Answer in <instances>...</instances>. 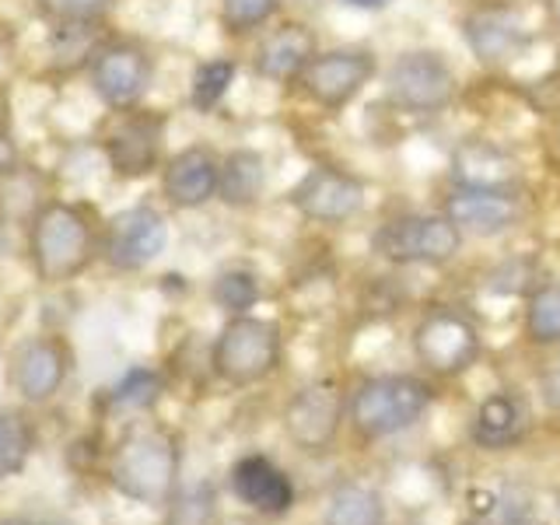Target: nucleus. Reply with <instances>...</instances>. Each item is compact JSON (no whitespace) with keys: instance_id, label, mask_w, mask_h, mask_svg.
Instances as JSON below:
<instances>
[{"instance_id":"nucleus-1","label":"nucleus","mask_w":560,"mask_h":525,"mask_svg":"<svg viewBox=\"0 0 560 525\" xmlns=\"http://www.w3.org/2000/svg\"><path fill=\"white\" fill-rule=\"evenodd\" d=\"M434 407V385L428 375L378 372L364 375L347 389V428L358 442L375 445L385 438L407 434Z\"/></svg>"},{"instance_id":"nucleus-2","label":"nucleus","mask_w":560,"mask_h":525,"mask_svg":"<svg viewBox=\"0 0 560 525\" xmlns=\"http://www.w3.org/2000/svg\"><path fill=\"white\" fill-rule=\"evenodd\" d=\"M109 480L122 498L165 508L179 487V445L162 428H133L116 442Z\"/></svg>"},{"instance_id":"nucleus-3","label":"nucleus","mask_w":560,"mask_h":525,"mask_svg":"<svg viewBox=\"0 0 560 525\" xmlns=\"http://www.w3.org/2000/svg\"><path fill=\"white\" fill-rule=\"evenodd\" d=\"M463 232L442 210H399L372 232V253L389 267L442 270L463 253Z\"/></svg>"},{"instance_id":"nucleus-4","label":"nucleus","mask_w":560,"mask_h":525,"mask_svg":"<svg viewBox=\"0 0 560 525\" xmlns=\"http://www.w3.org/2000/svg\"><path fill=\"white\" fill-rule=\"evenodd\" d=\"M385 102L402 116H442L452 109L455 95H459V74H455L452 60L442 49H402L382 70Z\"/></svg>"},{"instance_id":"nucleus-5","label":"nucleus","mask_w":560,"mask_h":525,"mask_svg":"<svg viewBox=\"0 0 560 525\" xmlns=\"http://www.w3.org/2000/svg\"><path fill=\"white\" fill-rule=\"evenodd\" d=\"M98 249L95 228L74 203H46L35 210L28 228V256L32 267L46 284L78 277Z\"/></svg>"},{"instance_id":"nucleus-6","label":"nucleus","mask_w":560,"mask_h":525,"mask_svg":"<svg viewBox=\"0 0 560 525\" xmlns=\"http://www.w3.org/2000/svg\"><path fill=\"white\" fill-rule=\"evenodd\" d=\"M413 361L431 378H463L483 354V332L459 305H428L410 329Z\"/></svg>"},{"instance_id":"nucleus-7","label":"nucleus","mask_w":560,"mask_h":525,"mask_svg":"<svg viewBox=\"0 0 560 525\" xmlns=\"http://www.w3.org/2000/svg\"><path fill=\"white\" fill-rule=\"evenodd\" d=\"M280 361H284V332L273 319H262V315L253 312L228 315L214 347H210L214 375L235 385V389L267 382L270 375H277Z\"/></svg>"},{"instance_id":"nucleus-8","label":"nucleus","mask_w":560,"mask_h":525,"mask_svg":"<svg viewBox=\"0 0 560 525\" xmlns=\"http://www.w3.org/2000/svg\"><path fill=\"white\" fill-rule=\"evenodd\" d=\"M382 74L378 52L368 46H332L319 49L305 67V74L298 78L302 95L329 116L343 113L347 105H354L364 88Z\"/></svg>"},{"instance_id":"nucleus-9","label":"nucleus","mask_w":560,"mask_h":525,"mask_svg":"<svg viewBox=\"0 0 560 525\" xmlns=\"http://www.w3.org/2000/svg\"><path fill=\"white\" fill-rule=\"evenodd\" d=\"M288 442L305 455H326L337 448L347 424V389L337 378H312L298 385L280 413Z\"/></svg>"},{"instance_id":"nucleus-10","label":"nucleus","mask_w":560,"mask_h":525,"mask_svg":"<svg viewBox=\"0 0 560 525\" xmlns=\"http://www.w3.org/2000/svg\"><path fill=\"white\" fill-rule=\"evenodd\" d=\"M463 43L480 67H508L533 46L529 18L512 0H480L459 18Z\"/></svg>"},{"instance_id":"nucleus-11","label":"nucleus","mask_w":560,"mask_h":525,"mask_svg":"<svg viewBox=\"0 0 560 525\" xmlns=\"http://www.w3.org/2000/svg\"><path fill=\"white\" fill-rule=\"evenodd\" d=\"M288 200L308 224L343 228L354 218H361V210L368 203V186L350 168L319 162L305 168V175L294 183Z\"/></svg>"},{"instance_id":"nucleus-12","label":"nucleus","mask_w":560,"mask_h":525,"mask_svg":"<svg viewBox=\"0 0 560 525\" xmlns=\"http://www.w3.org/2000/svg\"><path fill=\"white\" fill-rule=\"evenodd\" d=\"M442 214L472 238H501L522 224L525 203L518 186H448L442 197Z\"/></svg>"},{"instance_id":"nucleus-13","label":"nucleus","mask_w":560,"mask_h":525,"mask_svg":"<svg viewBox=\"0 0 560 525\" xmlns=\"http://www.w3.org/2000/svg\"><path fill=\"white\" fill-rule=\"evenodd\" d=\"M165 116L151 109H122L102 137L105 162L119 179H144L162 165Z\"/></svg>"},{"instance_id":"nucleus-14","label":"nucleus","mask_w":560,"mask_h":525,"mask_svg":"<svg viewBox=\"0 0 560 525\" xmlns=\"http://www.w3.org/2000/svg\"><path fill=\"white\" fill-rule=\"evenodd\" d=\"M151 81H154V60L140 43L113 39V43H102L92 57L95 95L116 113L137 109L140 98L148 95Z\"/></svg>"},{"instance_id":"nucleus-15","label":"nucleus","mask_w":560,"mask_h":525,"mask_svg":"<svg viewBox=\"0 0 560 525\" xmlns=\"http://www.w3.org/2000/svg\"><path fill=\"white\" fill-rule=\"evenodd\" d=\"M168 242V224L158 214L154 207L140 203L127 207L122 214H116L98 238V253L105 262L116 270H144L148 262H154L165 253Z\"/></svg>"},{"instance_id":"nucleus-16","label":"nucleus","mask_w":560,"mask_h":525,"mask_svg":"<svg viewBox=\"0 0 560 525\" xmlns=\"http://www.w3.org/2000/svg\"><path fill=\"white\" fill-rule=\"evenodd\" d=\"M228 487H232L238 504L262 518H284L298 501L291 472L262 452H249L235 459V466L228 469Z\"/></svg>"},{"instance_id":"nucleus-17","label":"nucleus","mask_w":560,"mask_h":525,"mask_svg":"<svg viewBox=\"0 0 560 525\" xmlns=\"http://www.w3.org/2000/svg\"><path fill=\"white\" fill-rule=\"evenodd\" d=\"M319 49L323 46L315 28L305 22H280L259 35L253 49V70L270 84H298Z\"/></svg>"},{"instance_id":"nucleus-18","label":"nucleus","mask_w":560,"mask_h":525,"mask_svg":"<svg viewBox=\"0 0 560 525\" xmlns=\"http://www.w3.org/2000/svg\"><path fill=\"white\" fill-rule=\"evenodd\" d=\"M533 428L529 399L518 389L487 393L469 417V438L480 452H508L522 445V438Z\"/></svg>"},{"instance_id":"nucleus-19","label":"nucleus","mask_w":560,"mask_h":525,"mask_svg":"<svg viewBox=\"0 0 560 525\" xmlns=\"http://www.w3.org/2000/svg\"><path fill=\"white\" fill-rule=\"evenodd\" d=\"M221 158L210 148H183L162 165V192L175 210H197L218 200Z\"/></svg>"},{"instance_id":"nucleus-20","label":"nucleus","mask_w":560,"mask_h":525,"mask_svg":"<svg viewBox=\"0 0 560 525\" xmlns=\"http://www.w3.org/2000/svg\"><path fill=\"white\" fill-rule=\"evenodd\" d=\"M448 175L455 186H518V162L494 140H463L452 151Z\"/></svg>"},{"instance_id":"nucleus-21","label":"nucleus","mask_w":560,"mask_h":525,"mask_svg":"<svg viewBox=\"0 0 560 525\" xmlns=\"http://www.w3.org/2000/svg\"><path fill=\"white\" fill-rule=\"evenodd\" d=\"M67 378V350L60 340H32L14 358V389L28 402H43Z\"/></svg>"},{"instance_id":"nucleus-22","label":"nucleus","mask_w":560,"mask_h":525,"mask_svg":"<svg viewBox=\"0 0 560 525\" xmlns=\"http://www.w3.org/2000/svg\"><path fill=\"white\" fill-rule=\"evenodd\" d=\"M267 158L253 148H235L232 154L221 158V183H218V200L235 207V210H249L262 200L267 192Z\"/></svg>"},{"instance_id":"nucleus-23","label":"nucleus","mask_w":560,"mask_h":525,"mask_svg":"<svg viewBox=\"0 0 560 525\" xmlns=\"http://www.w3.org/2000/svg\"><path fill=\"white\" fill-rule=\"evenodd\" d=\"M323 525H389V504L378 487L340 483L326 498Z\"/></svg>"},{"instance_id":"nucleus-24","label":"nucleus","mask_w":560,"mask_h":525,"mask_svg":"<svg viewBox=\"0 0 560 525\" xmlns=\"http://www.w3.org/2000/svg\"><path fill=\"white\" fill-rule=\"evenodd\" d=\"M522 337L539 350L560 347V277L539 280V284L525 294Z\"/></svg>"},{"instance_id":"nucleus-25","label":"nucleus","mask_w":560,"mask_h":525,"mask_svg":"<svg viewBox=\"0 0 560 525\" xmlns=\"http://www.w3.org/2000/svg\"><path fill=\"white\" fill-rule=\"evenodd\" d=\"M235 78H238V63L232 57L203 60L189 78V105L197 113H214L228 98V92H232Z\"/></svg>"},{"instance_id":"nucleus-26","label":"nucleus","mask_w":560,"mask_h":525,"mask_svg":"<svg viewBox=\"0 0 560 525\" xmlns=\"http://www.w3.org/2000/svg\"><path fill=\"white\" fill-rule=\"evenodd\" d=\"M210 298H214V305L228 315H249L262 298L259 273L249 267H228L214 277Z\"/></svg>"},{"instance_id":"nucleus-27","label":"nucleus","mask_w":560,"mask_h":525,"mask_svg":"<svg viewBox=\"0 0 560 525\" xmlns=\"http://www.w3.org/2000/svg\"><path fill=\"white\" fill-rule=\"evenodd\" d=\"M218 14L228 35H253L280 14V0H218Z\"/></svg>"},{"instance_id":"nucleus-28","label":"nucleus","mask_w":560,"mask_h":525,"mask_svg":"<svg viewBox=\"0 0 560 525\" xmlns=\"http://www.w3.org/2000/svg\"><path fill=\"white\" fill-rule=\"evenodd\" d=\"M168 508V525H218V498L207 483L175 490Z\"/></svg>"},{"instance_id":"nucleus-29","label":"nucleus","mask_w":560,"mask_h":525,"mask_svg":"<svg viewBox=\"0 0 560 525\" xmlns=\"http://www.w3.org/2000/svg\"><path fill=\"white\" fill-rule=\"evenodd\" d=\"M32 455V428L18 413H0V480L22 472Z\"/></svg>"},{"instance_id":"nucleus-30","label":"nucleus","mask_w":560,"mask_h":525,"mask_svg":"<svg viewBox=\"0 0 560 525\" xmlns=\"http://www.w3.org/2000/svg\"><path fill=\"white\" fill-rule=\"evenodd\" d=\"M158 396H162V375L154 368H130L113 389V402L127 410H148Z\"/></svg>"},{"instance_id":"nucleus-31","label":"nucleus","mask_w":560,"mask_h":525,"mask_svg":"<svg viewBox=\"0 0 560 525\" xmlns=\"http://www.w3.org/2000/svg\"><path fill=\"white\" fill-rule=\"evenodd\" d=\"M43 14L52 22H98V18L113 8V0H35Z\"/></svg>"},{"instance_id":"nucleus-32","label":"nucleus","mask_w":560,"mask_h":525,"mask_svg":"<svg viewBox=\"0 0 560 525\" xmlns=\"http://www.w3.org/2000/svg\"><path fill=\"white\" fill-rule=\"evenodd\" d=\"M504 280L498 288V294H529L539 280H536V270H533V259H501L494 270H490V288Z\"/></svg>"},{"instance_id":"nucleus-33","label":"nucleus","mask_w":560,"mask_h":525,"mask_svg":"<svg viewBox=\"0 0 560 525\" xmlns=\"http://www.w3.org/2000/svg\"><path fill=\"white\" fill-rule=\"evenodd\" d=\"M536 389H539L542 407L560 417V358L547 361V364L539 368V372H536Z\"/></svg>"},{"instance_id":"nucleus-34","label":"nucleus","mask_w":560,"mask_h":525,"mask_svg":"<svg viewBox=\"0 0 560 525\" xmlns=\"http://www.w3.org/2000/svg\"><path fill=\"white\" fill-rule=\"evenodd\" d=\"M18 165H22V154H18L14 137L8 130H0V179H11Z\"/></svg>"},{"instance_id":"nucleus-35","label":"nucleus","mask_w":560,"mask_h":525,"mask_svg":"<svg viewBox=\"0 0 560 525\" xmlns=\"http://www.w3.org/2000/svg\"><path fill=\"white\" fill-rule=\"evenodd\" d=\"M340 8H350V11H361V14H382L389 11L396 0H337Z\"/></svg>"},{"instance_id":"nucleus-36","label":"nucleus","mask_w":560,"mask_h":525,"mask_svg":"<svg viewBox=\"0 0 560 525\" xmlns=\"http://www.w3.org/2000/svg\"><path fill=\"white\" fill-rule=\"evenodd\" d=\"M542 14H547V25L560 32V0H542Z\"/></svg>"},{"instance_id":"nucleus-37","label":"nucleus","mask_w":560,"mask_h":525,"mask_svg":"<svg viewBox=\"0 0 560 525\" xmlns=\"http://www.w3.org/2000/svg\"><path fill=\"white\" fill-rule=\"evenodd\" d=\"M0 525H35V522H25V518H8V522H0Z\"/></svg>"},{"instance_id":"nucleus-38","label":"nucleus","mask_w":560,"mask_h":525,"mask_svg":"<svg viewBox=\"0 0 560 525\" xmlns=\"http://www.w3.org/2000/svg\"><path fill=\"white\" fill-rule=\"evenodd\" d=\"M553 133H557V148H560V116H557V130Z\"/></svg>"}]
</instances>
